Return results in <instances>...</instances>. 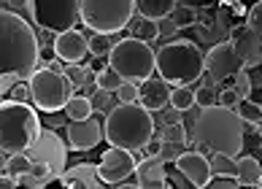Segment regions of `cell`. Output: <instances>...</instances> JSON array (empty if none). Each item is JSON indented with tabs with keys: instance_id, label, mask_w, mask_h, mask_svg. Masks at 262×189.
Here are the masks:
<instances>
[{
	"instance_id": "1",
	"label": "cell",
	"mask_w": 262,
	"mask_h": 189,
	"mask_svg": "<svg viewBox=\"0 0 262 189\" xmlns=\"http://www.w3.org/2000/svg\"><path fill=\"white\" fill-rule=\"evenodd\" d=\"M41 41L25 16L14 8L0 11V73H16L27 81L38 71Z\"/></svg>"
},
{
	"instance_id": "2",
	"label": "cell",
	"mask_w": 262,
	"mask_h": 189,
	"mask_svg": "<svg viewBox=\"0 0 262 189\" xmlns=\"http://www.w3.org/2000/svg\"><path fill=\"white\" fill-rule=\"evenodd\" d=\"M244 119L235 108L213 103L200 108V114L195 119V143L206 146L211 154H227L238 157L244 149Z\"/></svg>"
},
{
	"instance_id": "3",
	"label": "cell",
	"mask_w": 262,
	"mask_h": 189,
	"mask_svg": "<svg viewBox=\"0 0 262 189\" xmlns=\"http://www.w3.org/2000/svg\"><path fill=\"white\" fill-rule=\"evenodd\" d=\"M105 141L111 146H122L130 152H143L154 138V119L151 111L141 103H119L103 119Z\"/></svg>"
},
{
	"instance_id": "4",
	"label": "cell",
	"mask_w": 262,
	"mask_h": 189,
	"mask_svg": "<svg viewBox=\"0 0 262 189\" xmlns=\"http://www.w3.org/2000/svg\"><path fill=\"white\" fill-rule=\"evenodd\" d=\"M41 130L43 127L30 103L14 100V97L0 103V149H3V154L30 152Z\"/></svg>"
},
{
	"instance_id": "5",
	"label": "cell",
	"mask_w": 262,
	"mask_h": 189,
	"mask_svg": "<svg viewBox=\"0 0 262 189\" xmlns=\"http://www.w3.org/2000/svg\"><path fill=\"white\" fill-rule=\"evenodd\" d=\"M157 73L173 87L195 84L206 73V54L195 41H168L157 49Z\"/></svg>"
},
{
	"instance_id": "6",
	"label": "cell",
	"mask_w": 262,
	"mask_h": 189,
	"mask_svg": "<svg viewBox=\"0 0 262 189\" xmlns=\"http://www.w3.org/2000/svg\"><path fill=\"white\" fill-rule=\"evenodd\" d=\"M108 62L124 81L141 84L143 78L154 76V71H157V52L151 49L149 41H141V38L130 35V38H119L116 41V46L108 54Z\"/></svg>"
},
{
	"instance_id": "7",
	"label": "cell",
	"mask_w": 262,
	"mask_h": 189,
	"mask_svg": "<svg viewBox=\"0 0 262 189\" xmlns=\"http://www.w3.org/2000/svg\"><path fill=\"white\" fill-rule=\"evenodd\" d=\"M135 14V0H81V25L90 33H119Z\"/></svg>"
},
{
	"instance_id": "8",
	"label": "cell",
	"mask_w": 262,
	"mask_h": 189,
	"mask_svg": "<svg viewBox=\"0 0 262 189\" xmlns=\"http://www.w3.org/2000/svg\"><path fill=\"white\" fill-rule=\"evenodd\" d=\"M27 81H30V89H33V106L46 114L65 111V106L73 97V89H76L73 81L65 76V71H57L52 65L38 68Z\"/></svg>"
},
{
	"instance_id": "9",
	"label": "cell",
	"mask_w": 262,
	"mask_h": 189,
	"mask_svg": "<svg viewBox=\"0 0 262 189\" xmlns=\"http://www.w3.org/2000/svg\"><path fill=\"white\" fill-rule=\"evenodd\" d=\"M30 16L41 30L65 33L81 22V0H33Z\"/></svg>"
},
{
	"instance_id": "10",
	"label": "cell",
	"mask_w": 262,
	"mask_h": 189,
	"mask_svg": "<svg viewBox=\"0 0 262 189\" xmlns=\"http://www.w3.org/2000/svg\"><path fill=\"white\" fill-rule=\"evenodd\" d=\"M232 27H235V22L230 19V6H225V3H219V8H213V11L203 8L200 22L195 25L198 41L200 44H208V46L222 44V41H230Z\"/></svg>"
},
{
	"instance_id": "11",
	"label": "cell",
	"mask_w": 262,
	"mask_h": 189,
	"mask_svg": "<svg viewBox=\"0 0 262 189\" xmlns=\"http://www.w3.org/2000/svg\"><path fill=\"white\" fill-rule=\"evenodd\" d=\"M135 152L130 149H122V146H111L105 149L100 162H98V171H100V178L105 184H122L127 181L130 176H135Z\"/></svg>"
},
{
	"instance_id": "12",
	"label": "cell",
	"mask_w": 262,
	"mask_h": 189,
	"mask_svg": "<svg viewBox=\"0 0 262 189\" xmlns=\"http://www.w3.org/2000/svg\"><path fill=\"white\" fill-rule=\"evenodd\" d=\"M68 146L60 135H57L54 130H41V135H38L35 146L30 149V157L33 160H41L46 165H52V171L57 173V178L62 176V171L68 167Z\"/></svg>"
},
{
	"instance_id": "13",
	"label": "cell",
	"mask_w": 262,
	"mask_h": 189,
	"mask_svg": "<svg viewBox=\"0 0 262 189\" xmlns=\"http://www.w3.org/2000/svg\"><path fill=\"white\" fill-rule=\"evenodd\" d=\"M241 68H244V62H241L235 46L230 41L213 44L206 52V71H208L211 78H216V81H227V78H232Z\"/></svg>"
},
{
	"instance_id": "14",
	"label": "cell",
	"mask_w": 262,
	"mask_h": 189,
	"mask_svg": "<svg viewBox=\"0 0 262 189\" xmlns=\"http://www.w3.org/2000/svg\"><path fill=\"white\" fill-rule=\"evenodd\" d=\"M230 44L235 46V52H238V57H241V62H244L246 71L249 68L262 65V35H257L246 22L244 25L238 22L235 27H232Z\"/></svg>"
},
{
	"instance_id": "15",
	"label": "cell",
	"mask_w": 262,
	"mask_h": 189,
	"mask_svg": "<svg viewBox=\"0 0 262 189\" xmlns=\"http://www.w3.org/2000/svg\"><path fill=\"white\" fill-rule=\"evenodd\" d=\"M103 135L105 130L95 116L71 119L68 122V146H71V152H90V149H95L103 141Z\"/></svg>"
},
{
	"instance_id": "16",
	"label": "cell",
	"mask_w": 262,
	"mask_h": 189,
	"mask_svg": "<svg viewBox=\"0 0 262 189\" xmlns=\"http://www.w3.org/2000/svg\"><path fill=\"white\" fill-rule=\"evenodd\" d=\"M90 54V38L79 30H65V33H57L54 38V57L60 62H84V57Z\"/></svg>"
},
{
	"instance_id": "17",
	"label": "cell",
	"mask_w": 262,
	"mask_h": 189,
	"mask_svg": "<svg viewBox=\"0 0 262 189\" xmlns=\"http://www.w3.org/2000/svg\"><path fill=\"white\" fill-rule=\"evenodd\" d=\"M138 87H141V97H138V103H141V106H146L151 114H154V111H162V108H168V106H170L173 84L168 81V78H162L160 73H157V76L143 78V81H141Z\"/></svg>"
},
{
	"instance_id": "18",
	"label": "cell",
	"mask_w": 262,
	"mask_h": 189,
	"mask_svg": "<svg viewBox=\"0 0 262 189\" xmlns=\"http://www.w3.org/2000/svg\"><path fill=\"white\" fill-rule=\"evenodd\" d=\"M176 167L192 186H208L211 176H213L211 160H206L200 152H181L176 160Z\"/></svg>"
},
{
	"instance_id": "19",
	"label": "cell",
	"mask_w": 262,
	"mask_h": 189,
	"mask_svg": "<svg viewBox=\"0 0 262 189\" xmlns=\"http://www.w3.org/2000/svg\"><path fill=\"white\" fill-rule=\"evenodd\" d=\"M135 184L141 189H162L168 186V171H165V160L157 154V157H149L141 160L138 167H135Z\"/></svg>"
},
{
	"instance_id": "20",
	"label": "cell",
	"mask_w": 262,
	"mask_h": 189,
	"mask_svg": "<svg viewBox=\"0 0 262 189\" xmlns=\"http://www.w3.org/2000/svg\"><path fill=\"white\" fill-rule=\"evenodd\" d=\"M62 186L68 189H76V186H92V189H98L103 186L105 181L100 178V171H98V165H90V162H79V165H73V167H65L62 176L57 178Z\"/></svg>"
},
{
	"instance_id": "21",
	"label": "cell",
	"mask_w": 262,
	"mask_h": 189,
	"mask_svg": "<svg viewBox=\"0 0 262 189\" xmlns=\"http://www.w3.org/2000/svg\"><path fill=\"white\" fill-rule=\"evenodd\" d=\"M124 30H127L133 38H141V41H149V44H154V41H160V38H162L160 22H157V19L143 16V14H135Z\"/></svg>"
},
{
	"instance_id": "22",
	"label": "cell",
	"mask_w": 262,
	"mask_h": 189,
	"mask_svg": "<svg viewBox=\"0 0 262 189\" xmlns=\"http://www.w3.org/2000/svg\"><path fill=\"white\" fill-rule=\"evenodd\" d=\"M135 3H138V14L162 22V19H170V14L179 6V0H135Z\"/></svg>"
},
{
	"instance_id": "23",
	"label": "cell",
	"mask_w": 262,
	"mask_h": 189,
	"mask_svg": "<svg viewBox=\"0 0 262 189\" xmlns=\"http://www.w3.org/2000/svg\"><path fill=\"white\" fill-rule=\"evenodd\" d=\"M235 176H238L241 186H257V184H262V165L254 157H241Z\"/></svg>"
},
{
	"instance_id": "24",
	"label": "cell",
	"mask_w": 262,
	"mask_h": 189,
	"mask_svg": "<svg viewBox=\"0 0 262 189\" xmlns=\"http://www.w3.org/2000/svg\"><path fill=\"white\" fill-rule=\"evenodd\" d=\"M198 103H195V89H192V84H179L173 87V95H170V108L173 111H192Z\"/></svg>"
},
{
	"instance_id": "25",
	"label": "cell",
	"mask_w": 262,
	"mask_h": 189,
	"mask_svg": "<svg viewBox=\"0 0 262 189\" xmlns=\"http://www.w3.org/2000/svg\"><path fill=\"white\" fill-rule=\"evenodd\" d=\"M95 114V106H92V97L90 95H73L65 106V116L68 119H90Z\"/></svg>"
},
{
	"instance_id": "26",
	"label": "cell",
	"mask_w": 262,
	"mask_h": 189,
	"mask_svg": "<svg viewBox=\"0 0 262 189\" xmlns=\"http://www.w3.org/2000/svg\"><path fill=\"white\" fill-rule=\"evenodd\" d=\"M62 71H65V76L73 81V87H76V89H84V87L95 78V76H98L90 65H84V62H65Z\"/></svg>"
},
{
	"instance_id": "27",
	"label": "cell",
	"mask_w": 262,
	"mask_h": 189,
	"mask_svg": "<svg viewBox=\"0 0 262 189\" xmlns=\"http://www.w3.org/2000/svg\"><path fill=\"white\" fill-rule=\"evenodd\" d=\"M203 16V8H192V6H176V11L170 14V22L176 25L179 30H187V27H195Z\"/></svg>"
},
{
	"instance_id": "28",
	"label": "cell",
	"mask_w": 262,
	"mask_h": 189,
	"mask_svg": "<svg viewBox=\"0 0 262 189\" xmlns=\"http://www.w3.org/2000/svg\"><path fill=\"white\" fill-rule=\"evenodd\" d=\"M116 46V33H92L90 35V54L92 57H108Z\"/></svg>"
},
{
	"instance_id": "29",
	"label": "cell",
	"mask_w": 262,
	"mask_h": 189,
	"mask_svg": "<svg viewBox=\"0 0 262 189\" xmlns=\"http://www.w3.org/2000/svg\"><path fill=\"white\" fill-rule=\"evenodd\" d=\"M235 111L241 114V119H244L246 124H254V127H259L262 124V106L259 103H254V100H241L238 106H235Z\"/></svg>"
},
{
	"instance_id": "30",
	"label": "cell",
	"mask_w": 262,
	"mask_h": 189,
	"mask_svg": "<svg viewBox=\"0 0 262 189\" xmlns=\"http://www.w3.org/2000/svg\"><path fill=\"white\" fill-rule=\"evenodd\" d=\"M95 81H98V87H100V89H105V92H114V95H116V92H119V87L124 84V78H122V76L116 73L111 65H108L105 71H100L98 76H95Z\"/></svg>"
},
{
	"instance_id": "31",
	"label": "cell",
	"mask_w": 262,
	"mask_h": 189,
	"mask_svg": "<svg viewBox=\"0 0 262 189\" xmlns=\"http://www.w3.org/2000/svg\"><path fill=\"white\" fill-rule=\"evenodd\" d=\"M160 138H162V141L184 146V143H187V130H184V124L179 122V119H176V122H165L162 130H160Z\"/></svg>"
},
{
	"instance_id": "32",
	"label": "cell",
	"mask_w": 262,
	"mask_h": 189,
	"mask_svg": "<svg viewBox=\"0 0 262 189\" xmlns=\"http://www.w3.org/2000/svg\"><path fill=\"white\" fill-rule=\"evenodd\" d=\"M232 89L238 92L241 100H246V97L251 95V76L246 73V68H241V71L232 76Z\"/></svg>"
},
{
	"instance_id": "33",
	"label": "cell",
	"mask_w": 262,
	"mask_h": 189,
	"mask_svg": "<svg viewBox=\"0 0 262 189\" xmlns=\"http://www.w3.org/2000/svg\"><path fill=\"white\" fill-rule=\"evenodd\" d=\"M138 97H141V87L135 81H124L119 87V92H116V100L119 103H138Z\"/></svg>"
},
{
	"instance_id": "34",
	"label": "cell",
	"mask_w": 262,
	"mask_h": 189,
	"mask_svg": "<svg viewBox=\"0 0 262 189\" xmlns=\"http://www.w3.org/2000/svg\"><path fill=\"white\" fill-rule=\"evenodd\" d=\"M208 186H216V189H235V186H241V181H238L235 173H213L211 181H208Z\"/></svg>"
},
{
	"instance_id": "35",
	"label": "cell",
	"mask_w": 262,
	"mask_h": 189,
	"mask_svg": "<svg viewBox=\"0 0 262 189\" xmlns=\"http://www.w3.org/2000/svg\"><path fill=\"white\" fill-rule=\"evenodd\" d=\"M235 157H227V154H213V171L216 173H235L238 171V162H232Z\"/></svg>"
},
{
	"instance_id": "36",
	"label": "cell",
	"mask_w": 262,
	"mask_h": 189,
	"mask_svg": "<svg viewBox=\"0 0 262 189\" xmlns=\"http://www.w3.org/2000/svg\"><path fill=\"white\" fill-rule=\"evenodd\" d=\"M111 95H114V92H105V89H98V92L92 95V106H95V111H103V114H108L111 108H114Z\"/></svg>"
},
{
	"instance_id": "37",
	"label": "cell",
	"mask_w": 262,
	"mask_h": 189,
	"mask_svg": "<svg viewBox=\"0 0 262 189\" xmlns=\"http://www.w3.org/2000/svg\"><path fill=\"white\" fill-rule=\"evenodd\" d=\"M246 25H249L251 30H254L257 35H262V0L249 8V14H246Z\"/></svg>"
},
{
	"instance_id": "38",
	"label": "cell",
	"mask_w": 262,
	"mask_h": 189,
	"mask_svg": "<svg viewBox=\"0 0 262 189\" xmlns=\"http://www.w3.org/2000/svg\"><path fill=\"white\" fill-rule=\"evenodd\" d=\"M219 97H216V92H213L211 87H198L195 89V103H198V108H206V106H213Z\"/></svg>"
},
{
	"instance_id": "39",
	"label": "cell",
	"mask_w": 262,
	"mask_h": 189,
	"mask_svg": "<svg viewBox=\"0 0 262 189\" xmlns=\"http://www.w3.org/2000/svg\"><path fill=\"white\" fill-rule=\"evenodd\" d=\"M219 103H222V106L235 108V106L241 103V97H238V92H235L232 87H222V89H219Z\"/></svg>"
},
{
	"instance_id": "40",
	"label": "cell",
	"mask_w": 262,
	"mask_h": 189,
	"mask_svg": "<svg viewBox=\"0 0 262 189\" xmlns=\"http://www.w3.org/2000/svg\"><path fill=\"white\" fill-rule=\"evenodd\" d=\"M179 149H181L179 143H170V141H162V152H160V157H162V160H165V162H170V160H179V154H181V152H179Z\"/></svg>"
},
{
	"instance_id": "41",
	"label": "cell",
	"mask_w": 262,
	"mask_h": 189,
	"mask_svg": "<svg viewBox=\"0 0 262 189\" xmlns=\"http://www.w3.org/2000/svg\"><path fill=\"white\" fill-rule=\"evenodd\" d=\"M108 65H111V62H108V57H92V59H90V68H92L95 73L105 71V68H108Z\"/></svg>"
},
{
	"instance_id": "42",
	"label": "cell",
	"mask_w": 262,
	"mask_h": 189,
	"mask_svg": "<svg viewBox=\"0 0 262 189\" xmlns=\"http://www.w3.org/2000/svg\"><path fill=\"white\" fill-rule=\"evenodd\" d=\"M181 6H192V8H211L216 0H179Z\"/></svg>"
},
{
	"instance_id": "43",
	"label": "cell",
	"mask_w": 262,
	"mask_h": 189,
	"mask_svg": "<svg viewBox=\"0 0 262 189\" xmlns=\"http://www.w3.org/2000/svg\"><path fill=\"white\" fill-rule=\"evenodd\" d=\"M143 152H146L149 157H157V154L162 152V138H160V141H154V138H151V141L146 143V149H143Z\"/></svg>"
},
{
	"instance_id": "44",
	"label": "cell",
	"mask_w": 262,
	"mask_h": 189,
	"mask_svg": "<svg viewBox=\"0 0 262 189\" xmlns=\"http://www.w3.org/2000/svg\"><path fill=\"white\" fill-rule=\"evenodd\" d=\"M219 3H225V6H230V8H232V6H241L244 0H219Z\"/></svg>"
},
{
	"instance_id": "45",
	"label": "cell",
	"mask_w": 262,
	"mask_h": 189,
	"mask_svg": "<svg viewBox=\"0 0 262 189\" xmlns=\"http://www.w3.org/2000/svg\"><path fill=\"white\" fill-rule=\"evenodd\" d=\"M257 135H259V141H262V124L257 127Z\"/></svg>"
},
{
	"instance_id": "46",
	"label": "cell",
	"mask_w": 262,
	"mask_h": 189,
	"mask_svg": "<svg viewBox=\"0 0 262 189\" xmlns=\"http://www.w3.org/2000/svg\"><path fill=\"white\" fill-rule=\"evenodd\" d=\"M3 6H8V0H3Z\"/></svg>"
}]
</instances>
